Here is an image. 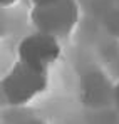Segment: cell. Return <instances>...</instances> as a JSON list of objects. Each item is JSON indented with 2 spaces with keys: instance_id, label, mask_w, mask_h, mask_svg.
I'll use <instances>...</instances> for the list:
<instances>
[{
  "instance_id": "cell-5",
  "label": "cell",
  "mask_w": 119,
  "mask_h": 124,
  "mask_svg": "<svg viewBox=\"0 0 119 124\" xmlns=\"http://www.w3.org/2000/svg\"><path fill=\"white\" fill-rule=\"evenodd\" d=\"M57 2H62V0H32L34 7H45V5H52Z\"/></svg>"
},
{
  "instance_id": "cell-1",
  "label": "cell",
  "mask_w": 119,
  "mask_h": 124,
  "mask_svg": "<svg viewBox=\"0 0 119 124\" xmlns=\"http://www.w3.org/2000/svg\"><path fill=\"white\" fill-rule=\"evenodd\" d=\"M47 85V69L17 62L2 79L3 97L10 104H25L40 94Z\"/></svg>"
},
{
  "instance_id": "cell-2",
  "label": "cell",
  "mask_w": 119,
  "mask_h": 124,
  "mask_svg": "<svg viewBox=\"0 0 119 124\" xmlns=\"http://www.w3.org/2000/svg\"><path fill=\"white\" fill-rule=\"evenodd\" d=\"M77 17L79 12L74 0H62L45 7H34L30 12V20L34 22L35 29L52 37L69 34L74 29Z\"/></svg>"
},
{
  "instance_id": "cell-3",
  "label": "cell",
  "mask_w": 119,
  "mask_h": 124,
  "mask_svg": "<svg viewBox=\"0 0 119 124\" xmlns=\"http://www.w3.org/2000/svg\"><path fill=\"white\" fill-rule=\"evenodd\" d=\"M59 54L60 45L57 39L42 32L25 37L19 45V62L40 69H47L52 62H56Z\"/></svg>"
},
{
  "instance_id": "cell-7",
  "label": "cell",
  "mask_w": 119,
  "mask_h": 124,
  "mask_svg": "<svg viewBox=\"0 0 119 124\" xmlns=\"http://www.w3.org/2000/svg\"><path fill=\"white\" fill-rule=\"evenodd\" d=\"M22 124H45V123L40 121V119H27V121H24Z\"/></svg>"
},
{
  "instance_id": "cell-6",
  "label": "cell",
  "mask_w": 119,
  "mask_h": 124,
  "mask_svg": "<svg viewBox=\"0 0 119 124\" xmlns=\"http://www.w3.org/2000/svg\"><path fill=\"white\" fill-rule=\"evenodd\" d=\"M17 0H0V7H3V8H7V7H10V5H14Z\"/></svg>"
},
{
  "instance_id": "cell-4",
  "label": "cell",
  "mask_w": 119,
  "mask_h": 124,
  "mask_svg": "<svg viewBox=\"0 0 119 124\" xmlns=\"http://www.w3.org/2000/svg\"><path fill=\"white\" fill-rule=\"evenodd\" d=\"M109 97V82L101 72H91L82 81V101L87 106H102Z\"/></svg>"
},
{
  "instance_id": "cell-8",
  "label": "cell",
  "mask_w": 119,
  "mask_h": 124,
  "mask_svg": "<svg viewBox=\"0 0 119 124\" xmlns=\"http://www.w3.org/2000/svg\"><path fill=\"white\" fill-rule=\"evenodd\" d=\"M114 101H116V104H118V107H119V84H118V87L114 89Z\"/></svg>"
}]
</instances>
